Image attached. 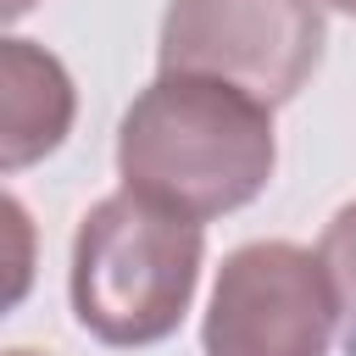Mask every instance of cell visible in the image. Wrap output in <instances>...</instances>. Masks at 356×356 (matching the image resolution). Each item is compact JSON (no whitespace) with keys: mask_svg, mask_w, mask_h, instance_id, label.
Instances as JSON below:
<instances>
[{"mask_svg":"<svg viewBox=\"0 0 356 356\" xmlns=\"http://www.w3.org/2000/svg\"><path fill=\"white\" fill-rule=\"evenodd\" d=\"M317 256H323L328 284H334V300H339V339L356 356V200H345L328 217V228L317 239Z\"/></svg>","mask_w":356,"mask_h":356,"instance_id":"cell-6","label":"cell"},{"mask_svg":"<svg viewBox=\"0 0 356 356\" xmlns=\"http://www.w3.org/2000/svg\"><path fill=\"white\" fill-rule=\"evenodd\" d=\"M6 356H39V350H6Z\"/></svg>","mask_w":356,"mask_h":356,"instance_id":"cell-8","label":"cell"},{"mask_svg":"<svg viewBox=\"0 0 356 356\" xmlns=\"http://www.w3.org/2000/svg\"><path fill=\"white\" fill-rule=\"evenodd\" d=\"M273 161V106L222 78L156 72V83H145L117 122L122 189L150 195L195 222L250 206L267 189Z\"/></svg>","mask_w":356,"mask_h":356,"instance_id":"cell-1","label":"cell"},{"mask_svg":"<svg viewBox=\"0 0 356 356\" xmlns=\"http://www.w3.org/2000/svg\"><path fill=\"white\" fill-rule=\"evenodd\" d=\"M323 44V0H167L156 61L161 72L222 78L261 106H284L317 72Z\"/></svg>","mask_w":356,"mask_h":356,"instance_id":"cell-3","label":"cell"},{"mask_svg":"<svg viewBox=\"0 0 356 356\" xmlns=\"http://www.w3.org/2000/svg\"><path fill=\"white\" fill-rule=\"evenodd\" d=\"M72 111L78 95L67 67L33 39H6L0 44V167L22 172L44 161L67 139Z\"/></svg>","mask_w":356,"mask_h":356,"instance_id":"cell-5","label":"cell"},{"mask_svg":"<svg viewBox=\"0 0 356 356\" xmlns=\"http://www.w3.org/2000/svg\"><path fill=\"white\" fill-rule=\"evenodd\" d=\"M206 234L195 217L117 189L72 234V317L111 350H145L178 334L200 284Z\"/></svg>","mask_w":356,"mask_h":356,"instance_id":"cell-2","label":"cell"},{"mask_svg":"<svg viewBox=\"0 0 356 356\" xmlns=\"http://www.w3.org/2000/svg\"><path fill=\"white\" fill-rule=\"evenodd\" d=\"M323 6H334V11H350V17H356V0H323Z\"/></svg>","mask_w":356,"mask_h":356,"instance_id":"cell-7","label":"cell"},{"mask_svg":"<svg viewBox=\"0 0 356 356\" xmlns=\"http://www.w3.org/2000/svg\"><path fill=\"white\" fill-rule=\"evenodd\" d=\"M339 300L317 250L256 239L222 256L200 323L206 356H328Z\"/></svg>","mask_w":356,"mask_h":356,"instance_id":"cell-4","label":"cell"}]
</instances>
